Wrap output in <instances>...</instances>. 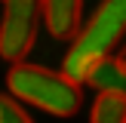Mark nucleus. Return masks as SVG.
<instances>
[{
  "label": "nucleus",
  "mask_w": 126,
  "mask_h": 123,
  "mask_svg": "<svg viewBox=\"0 0 126 123\" xmlns=\"http://www.w3.org/2000/svg\"><path fill=\"white\" fill-rule=\"evenodd\" d=\"M6 86H9L12 98L28 102L55 117H74L83 105L80 83H74L68 74L49 71L43 65H28V62L12 65L9 74H6Z\"/></svg>",
  "instance_id": "nucleus-1"
},
{
  "label": "nucleus",
  "mask_w": 126,
  "mask_h": 123,
  "mask_svg": "<svg viewBox=\"0 0 126 123\" xmlns=\"http://www.w3.org/2000/svg\"><path fill=\"white\" fill-rule=\"evenodd\" d=\"M126 34V0H105L95 9V15L83 25L77 37L71 40V49L65 55V71L74 83H83L89 68L98 59L111 55V49Z\"/></svg>",
  "instance_id": "nucleus-2"
},
{
  "label": "nucleus",
  "mask_w": 126,
  "mask_h": 123,
  "mask_svg": "<svg viewBox=\"0 0 126 123\" xmlns=\"http://www.w3.org/2000/svg\"><path fill=\"white\" fill-rule=\"evenodd\" d=\"M43 22L40 0H3L0 15V59L3 62H25V55L34 49L37 31Z\"/></svg>",
  "instance_id": "nucleus-3"
},
{
  "label": "nucleus",
  "mask_w": 126,
  "mask_h": 123,
  "mask_svg": "<svg viewBox=\"0 0 126 123\" xmlns=\"http://www.w3.org/2000/svg\"><path fill=\"white\" fill-rule=\"evenodd\" d=\"M43 25L55 40H74L83 25V0H40Z\"/></svg>",
  "instance_id": "nucleus-4"
},
{
  "label": "nucleus",
  "mask_w": 126,
  "mask_h": 123,
  "mask_svg": "<svg viewBox=\"0 0 126 123\" xmlns=\"http://www.w3.org/2000/svg\"><path fill=\"white\" fill-rule=\"evenodd\" d=\"M86 83L95 86L98 92H123L126 95V68L117 62V55H105L89 68Z\"/></svg>",
  "instance_id": "nucleus-5"
},
{
  "label": "nucleus",
  "mask_w": 126,
  "mask_h": 123,
  "mask_svg": "<svg viewBox=\"0 0 126 123\" xmlns=\"http://www.w3.org/2000/svg\"><path fill=\"white\" fill-rule=\"evenodd\" d=\"M92 123H126V95L123 92H98L92 102Z\"/></svg>",
  "instance_id": "nucleus-6"
},
{
  "label": "nucleus",
  "mask_w": 126,
  "mask_h": 123,
  "mask_svg": "<svg viewBox=\"0 0 126 123\" xmlns=\"http://www.w3.org/2000/svg\"><path fill=\"white\" fill-rule=\"evenodd\" d=\"M0 123H34L31 114L18 105V98L0 92Z\"/></svg>",
  "instance_id": "nucleus-7"
},
{
  "label": "nucleus",
  "mask_w": 126,
  "mask_h": 123,
  "mask_svg": "<svg viewBox=\"0 0 126 123\" xmlns=\"http://www.w3.org/2000/svg\"><path fill=\"white\" fill-rule=\"evenodd\" d=\"M117 62H120V65L126 68V43H123V46H120V52H117Z\"/></svg>",
  "instance_id": "nucleus-8"
}]
</instances>
